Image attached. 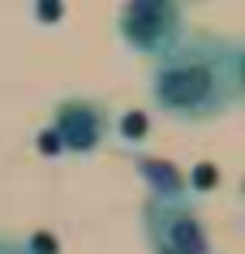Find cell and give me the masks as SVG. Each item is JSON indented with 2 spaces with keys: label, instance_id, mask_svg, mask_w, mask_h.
Returning <instances> with one entry per match:
<instances>
[{
  "label": "cell",
  "instance_id": "6da1fadb",
  "mask_svg": "<svg viewBox=\"0 0 245 254\" xmlns=\"http://www.w3.org/2000/svg\"><path fill=\"white\" fill-rule=\"evenodd\" d=\"M245 48L232 35H185L150 69V99L172 121H211L241 104Z\"/></svg>",
  "mask_w": 245,
  "mask_h": 254
},
{
  "label": "cell",
  "instance_id": "7a4b0ae2",
  "mask_svg": "<svg viewBox=\"0 0 245 254\" xmlns=\"http://www.w3.org/2000/svg\"><path fill=\"white\" fill-rule=\"evenodd\" d=\"M142 237L150 254H211V233L190 198H159L142 202Z\"/></svg>",
  "mask_w": 245,
  "mask_h": 254
},
{
  "label": "cell",
  "instance_id": "52a82bcc",
  "mask_svg": "<svg viewBox=\"0 0 245 254\" xmlns=\"http://www.w3.org/2000/svg\"><path fill=\"white\" fill-rule=\"evenodd\" d=\"M0 254H35V250H30V241L13 237V233H0Z\"/></svg>",
  "mask_w": 245,
  "mask_h": 254
},
{
  "label": "cell",
  "instance_id": "5b68a950",
  "mask_svg": "<svg viewBox=\"0 0 245 254\" xmlns=\"http://www.w3.org/2000/svg\"><path fill=\"white\" fill-rule=\"evenodd\" d=\"M138 177H147L150 194H159V198H185V177H181V168H172L168 160H138Z\"/></svg>",
  "mask_w": 245,
  "mask_h": 254
},
{
  "label": "cell",
  "instance_id": "277c9868",
  "mask_svg": "<svg viewBox=\"0 0 245 254\" xmlns=\"http://www.w3.org/2000/svg\"><path fill=\"white\" fill-rule=\"evenodd\" d=\"M48 134L56 138V147L69 151V155H91L108 142L112 134V112L99 99H60L52 108V125H48Z\"/></svg>",
  "mask_w": 245,
  "mask_h": 254
},
{
  "label": "cell",
  "instance_id": "3957f363",
  "mask_svg": "<svg viewBox=\"0 0 245 254\" xmlns=\"http://www.w3.org/2000/svg\"><path fill=\"white\" fill-rule=\"evenodd\" d=\"M116 30H121L129 52L155 56V61L190 35L185 30V9L177 0H129L116 17Z\"/></svg>",
  "mask_w": 245,
  "mask_h": 254
},
{
  "label": "cell",
  "instance_id": "8992f818",
  "mask_svg": "<svg viewBox=\"0 0 245 254\" xmlns=\"http://www.w3.org/2000/svg\"><path fill=\"white\" fill-rule=\"evenodd\" d=\"M147 134H150V117L142 112V108H129V112H121V117H116V138H121V142L138 147Z\"/></svg>",
  "mask_w": 245,
  "mask_h": 254
},
{
  "label": "cell",
  "instance_id": "ba28073f",
  "mask_svg": "<svg viewBox=\"0 0 245 254\" xmlns=\"http://www.w3.org/2000/svg\"><path fill=\"white\" fill-rule=\"evenodd\" d=\"M215 181H219V168H215V164H198V168H194V186H198V190L215 186Z\"/></svg>",
  "mask_w": 245,
  "mask_h": 254
}]
</instances>
